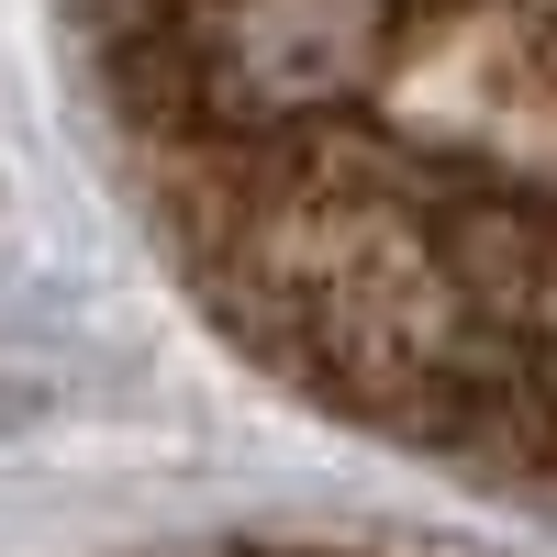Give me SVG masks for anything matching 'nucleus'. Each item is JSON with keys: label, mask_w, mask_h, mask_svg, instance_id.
<instances>
[{"label": "nucleus", "mask_w": 557, "mask_h": 557, "mask_svg": "<svg viewBox=\"0 0 557 557\" xmlns=\"http://www.w3.org/2000/svg\"><path fill=\"white\" fill-rule=\"evenodd\" d=\"M178 257L201 301L368 412H469V323L435 268V157L335 134H278L168 168Z\"/></svg>", "instance_id": "1"}, {"label": "nucleus", "mask_w": 557, "mask_h": 557, "mask_svg": "<svg viewBox=\"0 0 557 557\" xmlns=\"http://www.w3.org/2000/svg\"><path fill=\"white\" fill-rule=\"evenodd\" d=\"M502 34H513V57H524V78L557 101V0H502Z\"/></svg>", "instance_id": "2"}]
</instances>
